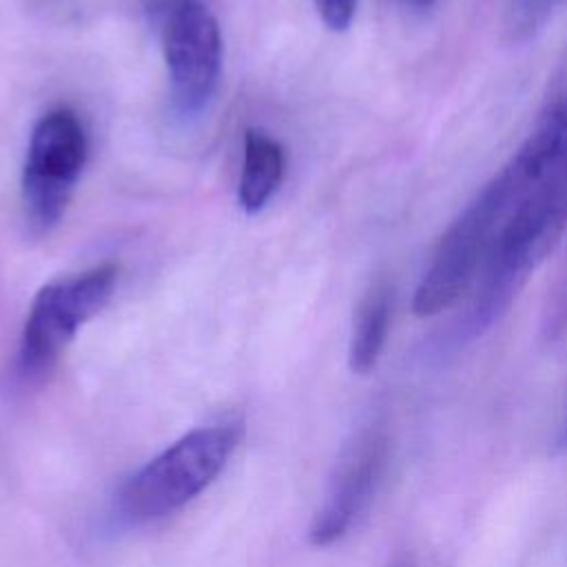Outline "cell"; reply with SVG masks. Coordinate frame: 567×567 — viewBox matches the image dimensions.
Masks as SVG:
<instances>
[{"mask_svg": "<svg viewBox=\"0 0 567 567\" xmlns=\"http://www.w3.org/2000/svg\"><path fill=\"white\" fill-rule=\"evenodd\" d=\"M565 155L567 91L558 93L547 104L534 131L525 137L509 162L445 228L412 297V310L416 317H434L461 299V295L474 284L489 241L509 208L534 179L545 175Z\"/></svg>", "mask_w": 567, "mask_h": 567, "instance_id": "cell-1", "label": "cell"}, {"mask_svg": "<svg viewBox=\"0 0 567 567\" xmlns=\"http://www.w3.org/2000/svg\"><path fill=\"white\" fill-rule=\"evenodd\" d=\"M560 0H514L509 31L514 38H529L536 29H540L551 13V9Z\"/></svg>", "mask_w": 567, "mask_h": 567, "instance_id": "cell-10", "label": "cell"}, {"mask_svg": "<svg viewBox=\"0 0 567 567\" xmlns=\"http://www.w3.org/2000/svg\"><path fill=\"white\" fill-rule=\"evenodd\" d=\"M241 439L239 419L193 427L120 485L113 516L122 525L140 527L184 509L217 481Z\"/></svg>", "mask_w": 567, "mask_h": 567, "instance_id": "cell-3", "label": "cell"}, {"mask_svg": "<svg viewBox=\"0 0 567 567\" xmlns=\"http://www.w3.org/2000/svg\"><path fill=\"white\" fill-rule=\"evenodd\" d=\"M284 166L281 144L261 131L248 128L244 135V164L237 190L239 206L248 215L259 213L275 195L284 177Z\"/></svg>", "mask_w": 567, "mask_h": 567, "instance_id": "cell-8", "label": "cell"}, {"mask_svg": "<svg viewBox=\"0 0 567 567\" xmlns=\"http://www.w3.org/2000/svg\"><path fill=\"white\" fill-rule=\"evenodd\" d=\"M567 228V155L534 179L496 228L476 275V292L452 332L463 346L494 323L514 303L529 275L549 257Z\"/></svg>", "mask_w": 567, "mask_h": 567, "instance_id": "cell-2", "label": "cell"}, {"mask_svg": "<svg viewBox=\"0 0 567 567\" xmlns=\"http://www.w3.org/2000/svg\"><path fill=\"white\" fill-rule=\"evenodd\" d=\"M312 2L321 22L330 31L341 33L350 29L357 13V0H312Z\"/></svg>", "mask_w": 567, "mask_h": 567, "instance_id": "cell-11", "label": "cell"}, {"mask_svg": "<svg viewBox=\"0 0 567 567\" xmlns=\"http://www.w3.org/2000/svg\"><path fill=\"white\" fill-rule=\"evenodd\" d=\"M392 319V295L385 284H374L357 306L348 346V365L354 374H370L385 348Z\"/></svg>", "mask_w": 567, "mask_h": 567, "instance_id": "cell-9", "label": "cell"}, {"mask_svg": "<svg viewBox=\"0 0 567 567\" xmlns=\"http://www.w3.org/2000/svg\"><path fill=\"white\" fill-rule=\"evenodd\" d=\"M144 7L148 9V11H153V13H157V11H162V9H171L173 4L168 2V0H144Z\"/></svg>", "mask_w": 567, "mask_h": 567, "instance_id": "cell-12", "label": "cell"}, {"mask_svg": "<svg viewBox=\"0 0 567 567\" xmlns=\"http://www.w3.org/2000/svg\"><path fill=\"white\" fill-rule=\"evenodd\" d=\"M416 2H430V0H416Z\"/></svg>", "mask_w": 567, "mask_h": 567, "instance_id": "cell-14", "label": "cell"}, {"mask_svg": "<svg viewBox=\"0 0 567 567\" xmlns=\"http://www.w3.org/2000/svg\"><path fill=\"white\" fill-rule=\"evenodd\" d=\"M120 277L113 261L44 284L29 308L20 334L16 372L24 383L42 381L60 361L78 330L111 301Z\"/></svg>", "mask_w": 567, "mask_h": 567, "instance_id": "cell-4", "label": "cell"}, {"mask_svg": "<svg viewBox=\"0 0 567 567\" xmlns=\"http://www.w3.org/2000/svg\"><path fill=\"white\" fill-rule=\"evenodd\" d=\"M171 97L179 113H199L215 95L221 73V31L202 0H177L162 33Z\"/></svg>", "mask_w": 567, "mask_h": 567, "instance_id": "cell-7", "label": "cell"}, {"mask_svg": "<svg viewBox=\"0 0 567 567\" xmlns=\"http://www.w3.org/2000/svg\"><path fill=\"white\" fill-rule=\"evenodd\" d=\"M388 458L390 434L385 421L370 419L352 432L341 447L328 489L310 520V545L330 547L359 523L377 496Z\"/></svg>", "mask_w": 567, "mask_h": 567, "instance_id": "cell-6", "label": "cell"}, {"mask_svg": "<svg viewBox=\"0 0 567 567\" xmlns=\"http://www.w3.org/2000/svg\"><path fill=\"white\" fill-rule=\"evenodd\" d=\"M394 567H412V565H410V563H405V560H401V563H396Z\"/></svg>", "mask_w": 567, "mask_h": 567, "instance_id": "cell-13", "label": "cell"}, {"mask_svg": "<svg viewBox=\"0 0 567 567\" xmlns=\"http://www.w3.org/2000/svg\"><path fill=\"white\" fill-rule=\"evenodd\" d=\"M565 445H567V434H565Z\"/></svg>", "mask_w": 567, "mask_h": 567, "instance_id": "cell-15", "label": "cell"}, {"mask_svg": "<svg viewBox=\"0 0 567 567\" xmlns=\"http://www.w3.org/2000/svg\"><path fill=\"white\" fill-rule=\"evenodd\" d=\"M86 155V133L71 109H53L35 122L22 166V204L38 233L62 221Z\"/></svg>", "mask_w": 567, "mask_h": 567, "instance_id": "cell-5", "label": "cell"}]
</instances>
